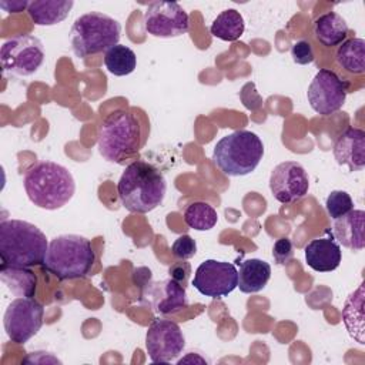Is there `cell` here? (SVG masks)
Returning a JSON list of instances; mask_svg holds the SVG:
<instances>
[{"instance_id": "cell-7", "label": "cell", "mask_w": 365, "mask_h": 365, "mask_svg": "<svg viewBox=\"0 0 365 365\" xmlns=\"http://www.w3.org/2000/svg\"><path fill=\"white\" fill-rule=\"evenodd\" d=\"M121 24L100 11H90L77 17L70 30V41L74 54L84 58L107 51L118 44Z\"/></svg>"}, {"instance_id": "cell-15", "label": "cell", "mask_w": 365, "mask_h": 365, "mask_svg": "<svg viewBox=\"0 0 365 365\" xmlns=\"http://www.w3.org/2000/svg\"><path fill=\"white\" fill-rule=\"evenodd\" d=\"M141 301L160 315L174 314L188 305L184 285L173 278L145 284Z\"/></svg>"}, {"instance_id": "cell-9", "label": "cell", "mask_w": 365, "mask_h": 365, "mask_svg": "<svg viewBox=\"0 0 365 365\" xmlns=\"http://www.w3.org/2000/svg\"><path fill=\"white\" fill-rule=\"evenodd\" d=\"M44 308L34 298L19 297L13 299L3 317L4 331L11 342L24 344L34 336L43 325Z\"/></svg>"}, {"instance_id": "cell-17", "label": "cell", "mask_w": 365, "mask_h": 365, "mask_svg": "<svg viewBox=\"0 0 365 365\" xmlns=\"http://www.w3.org/2000/svg\"><path fill=\"white\" fill-rule=\"evenodd\" d=\"M304 254L308 267L317 272H331L339 267L342 259L341 245L332 235L309 241L304 248Z\"/></svg>"}, {"instance_id": "cell-26", "label": "cell", "mask_w": 365, "mask_h": 365, "mask_svg": "<svg viewBox=\"0 0 365 365\" xmlns=\"http://www.w3.org/2000/svg\"><path fill=\"white\" fill-rule=\"evenodd\" d=\"M185 224L195 231H208L215 227L218 214L212 205L204 201L190 204L184 211Z\"/></svg>"}, {"instance_id": "cell-23", "label": "cell", "mask_w": 365, "mask_h": 365, "mask_svg": "<svg viewBox=\"0 0 365 365\" xmlns=\"http://www.w3.org/2000/svg\"><path fill=\"white\" fill-rule=\"evenodd\" d=\"M336 64L351 74L365 73V40L359 37L346 38L335 53Z\"/></svg>"}, {"instance_id": "cell-2", "label": "cell", "mask_w": 365, "mask_h": 365, "mask_svg": "<svg viewBox=\"0 0 365 365\" xmlns=\"http://www.w3.org/2000/svg\"><path fill=\"white\" fill-rule=\"evenodd\" d=\"M23 185L29 200L48 211L64 207L76 192V181L70 170L54 161H38L29 167Z\"/></svg>"}, {"instance_id": "cell-22", "label": "cell", "mask_w": 365, "mask_h": 365, "mask_svg": "<svg viewBox=\"0 0 365 365\" xmlns=\"http://www.w3.org/2000/svg\"><path fill=\"white\" fill-rule=\"evenodd\" d=\"M0 279L16 297L33 298L36 294L37 278L27 267H14L3 262L0 267Z\"/></svg>"}, {"instance_id": "cell-25", "label": "cell", "mask_w": 365, "mask_h": 365, "mask_svg": "<svg viewBox=\"0 0 365 365\" xmlns=\"http://www.w3.org/2000/svg\"><path fill=\"white\" fill-rule=\"evenodd\" d=\"M104 66L108 73L117 77L128 76L137 67V56L128 46L117 44L106 51Z\"/></svg>"}, {"instance_id": "cell-30", "label": "cell", "mask_w": 365, "mask_h": 365, "mask_svg": "<svg viewBox=\"0 0 365 365\" xmlns=\"http://www.w3.org/2000/svg\"><path fill=\"white\" fill-rule=\"evenodd\" d=\"M292 255H294V248H292V242L289 238L282 237L274 242L272 257L277 264H279V265L288 264L291 261Z\"/></svg>"}, {"instance_id": "cell-31", "label": "cell", "mask_w": 365, "mask_h": 365, "mask_svg": "<svg viewBox=\"0 0 365 365\" xmlns=\"http://www.w3.org/2000/svg\"><path fill=\"white\" fill-rule=\"evenodd\" d=\"M168 272H170V278H173L177 282H180L181 285H184L190 275V265L187 262H177L168 269Z\"/></svg>"}, {"instance_id": "cell-8", "label": "cell", "mask_w": 365, "mask_h": 365, "mask_svg": "<svg viewBox=\"0 0 365 365\" xmlns=\"http://www.w3.org/2000/svg\"><path fill=\"white\" fill-rule=\"evenodd\" d=\"M4 73L19 77L33 76L44 61V47L33 34H20L6 40L0 50Z\"/></svg>"}, {"instance_id": "cell-24", "label": "cell", "mask_w": 365, "mask_h": 365, "mask_svg": "<svg viewBox=\"0 0 365 365\" xmlns=\"http://www.w3.org/2000/svg\"><path fill=\"white\" fill-rule=\"evenodd\" d=\"M245 30V23L240 11L235 9H227L221 11L212 21L210 31L214 37L222 41L238 40Z\"/></svg>"}, {"instance_id": "cell-4", "label": "cell", "mask_w": 365, "mask_h": 365, "mask_svg": "<svg viewBox=\"0 0 365 365\" xmlns=\"http://www.w3.org/2000/svg\"><path fill=\"white\" fill-rule=\"evenodd\" d=\"M141 147V125L138 117L128 110H115L100 124L97 148L100 155L123 164Z\"/></svg>"}, {"instance_id": "cell-19", "label": "cell", "mask_w": 365, "mask_h": 365, "mask_svg": "<svg viewBox=\"0 0 365 365\" xmlns=\"http://www.w3.org/2000/svg\"><path fill=\"white\" fill-rule=\"evenodd\" d=\"M73 6L71 0H34L29 1L26 11L36 26H56L68 16Z\"/></svg>"}, {"instance_id": "cell-27", "label": "cell", "mask_w": 365, "mask_h": 365, "mask_svg": "<svg viewBox=\"0 0 365 365\" xmlns=\"http://www.w3.org/2000/svg\"><path fill=\"white\" fill-rule=\"evenodd\" d=\"M325 210L332 220H336L354 210V201L346 191L334 190L325 200Z\"/></svg>"}, {"instance_id": "cell-18", "label": "cell", "mask_w": 365, "mask_h": 365, "mask_svg": "<svg viewBox=\"0 0 365 365\" xmlns=\"http://www.w3.org/2000/svg\"><path fill=\"white\" fill-rule=\"evenodd\" d=\"M332 237L339 245L352 251H361L365 247V211L351 210L334 220Z\"/></svg>"}, {"instance_id": "cell-1", "label": "cell", "mask_w": 365, "mask_h": 365, "mask_svg": "<svg viewBox=\"0 0 365 365\" xmlns=\"http://www.w3.org/2000/svg\"><path fill=\"white\" fill-rule=\"evenodd\" d=\"M117 191L127 211L145 214L163 202L167 181L155 165L144 160H135L123 171L117 182Z\"/></svg>"}, {"instance_id": "cell-5", "label": "cell", "mask_w": 365, "mask_h": 365, "mask_svg": "<svg viewBox=\"0 0 365 365\" xmlns=\"http://www.w3.org/2000/svg\"><path fill=\"white\" fill-rule=\"evenodd\" d=\"M96 262L90 240L77 234H63L48 242L43 267L60 281L86 277Z\"/></svg>"}, {"instance_id": "cell-29", "label": "cell", "mask_w": 365, "mask_h": 365, "mask_svg": "<svg viewBox=\"0 0 365 365\" xmlns=\"http://www.w3.org/2000/svg\"><path fill=\"white\" fill-rule=\"evenodd\" d=\"M291 57H292V61L299 66L309 64L315 58L312 47L307 40H298L291 46Z\"/></svg>"}, {"instance_id": "cell-28", "label": "cell", "mask_w": 365, "mask_h": 365, "mask_svg": "<svg viewBox=\"0 0 365 365\" xmlns=\"http://www.w3.org/2000/svg\"><path fill=\"white\" fill-rule=\"evenodd\" d=\"M173 255L180 258V259H188L195 255L197 252V244L195 240H192L190 235L184 234L180 235L171 245Z\"/></svg>"}, {"instance_id": "cell-20", "label": "cell", "mask_w": 365, "mask_h": 365, "mask_svg": "<svg viewBox=\"0 0 365 365\" xmlns=\"http://www.w3.org/2000/svg\"><path fill=\"white\" fill-rule=\"evenodd\" d=\"M312 31L315 38L325 47L339 46L346 40V21L335 11H328L315 19Z\"/></svg>"}, {"instance_id": "cell-14", "label": "cell", "mask_w": 365, "mask_h": 365, "mask_svg": "<svg viewBox=\"0 0 365 365\" xmlns=\"http://www.w3.org/2000/svg\"><path fill=\"white\" fill-rule=\"evenodd\" d=\"M308 188L309 178L299 163L284 161L272 168L269 190L277 201L282 204L295 202L308 194Z\"/></svg>"}, {"instance_id": "cell-3", "label": "cell", "mask_w": 365, "mask_h": 365, "mask_svg": "<svg viewBox=\"0 0 365 365\" xmlns=\"http://www.w3.org/2000/svg\"><path fill=\"white\" fill-rule=\"evenodd\" d=\"M47 248L44 232L34 224L23 220L0 222V257L4 264L27 268L43 264Z\"/></svg>"}, {"instance_id": "cell-32", "label": "cell", "mask_w": 365, "mask_h": 365, "mask_svg": "<svg viewBox=\"0 0 365 365\" xmlns=\"http://www.w3.org/2000/svg\"><path fill=\"white\" fill-rule=\"evenodd\" d=\"M0 7L4 9L7 13H20L27 10L29 1H0Z\"/></svg>"}, {"instance_id": "cell-21", "label": "cell", "mask_w": 365, "mask_h": 365, "mask_svg": "<svg viewBox=\"0 0 365 365\" xmlns=\"http://www.w3.org/2000/svg\"><path fill=\"white\" fill-rule=\"evenodd\" d=\"M271 278V265L259 258L241 262L238 271V288L244 294H255L265 288Z\"/></svg>"}, {"instance_id": "cell-6", "label": "cell", "mask_w": 365, "mask_h": 365, "mask_svg": "<svg viewBox=\"0 0 365 365\" xmlns=\"http://www.w3.org/2000/svg\"><path fill=\"white\" fill-rule=\"evenodd\" d=\"M262 157V140L248 130H237L224 135L212 150V161L230 177L251 174L258 167Z\"/></svg>"}, {"instance_id": "cell-16", "label": "cell", "mask_w": 365, "mask_h": 365, "mask_svg": "<svg viewBox=\"0 0 365 365\" xmlns=\"http://www.w3.org/2000/svg\"><path fill=\"white\" fill-rule=\"evenodd\" d=\"M334 158L349 171H359L365 167V131L356 127L345 130L334 145Z\"/></svg>"}, {"instance_id": "cell-10", "label": "cell", "mask_w": 365, "mask_h": 365, "mask_svg": "<svg viewBox=\"0 0 365 365\" xmlns=\"http://www.w3.org/2000/svg\"><path fill=\"white\" fill-rule=\"evenodd\" d=\"M348 86L335 71L321 68L308 86L307 98L311 108L319 115H331L341 110L348 94Z\"/></svg>"}, {"instance_id": "cell-11", "label": "cell", "mask_w": 365, "mask_h": 365, "mask_svg": "<svg viewBox=\"0 0 365 365\" xmlns=\"http://www.w3.org/2000/svg\"><path fill=\"white\" fill-rule=\"evenodd\" d=\"M144 30L158 38L180 37L190 30V17L175 1H153L144 13Z\"/></svg>"}, {"instance_id": "cell-12", "label": "cell", "mask_w": 365, "mask_h": 365, "mask_svg": "<svg viewBox=\"0 0 365 365\" xmlns=\"http://www.w3.org/2000/svg\"><path fill=\"white\" fill-rule=\"evenodd\" d=\"M185 346V338L178 324L155 318L145 332V349L151 362L164 364L175 359Z\"/></svg>"}, {"instance_id": "cell-13", "label": "cell", "mask_w": 365, "mask_h": 365, "mask_svg": "<svg viewBox=\"0 0 365 365\" xmlns=\"http://www.w3.org/2000/svg\"><path fill=\"white\" fill-rule=\"evenodd\" d=\"M192 287L210 298L227 297L238 287V271L231 262L205 259L195 269Z\"/></svg>"}]
</instances>
